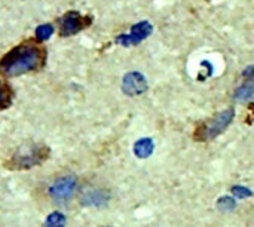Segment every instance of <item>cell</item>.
Here are the masks:
<instances>
[{"label": "cell", "instance_id": "3", "mask_svg": "<svg viewBox=\"0 0 254 227\" xmlns=\"http://www.w3.org/2000/svg\"><path fill=\"white\" fill-rule=\"evenodd\" d=\"M232 119H234V112L232 110L220 112L219 114H216V117L210 119L208 122H205L198 129L196 137L199 140H213L228 128V125L232 122Z\"/></svg>", "mask_w": 254, "mask_h": 227}, {"label": "cell", "instance_id": "10", "mask_svg": "<svg viewBox=\"0 0 254 227\" xmlns=\"http://www.w3.org/2000/svg\"><path fill=\"white\" fill-rule=\"evenodd\" d=\"M12 103V89L7 83L0 82V112L9 107Z\"/></svg>", "mask_w": 254, "mask_h": 227}, {"label": "cell", "instance_id": "8", "mask_svg": "<svg viewBox=\"0 0 254 227\" xmlns=\"http://www.w3.org/2000/svg\"><path fill=\"white\" fill-rule=\"evenodd\" d=\"M254 95V76H250L238 89H237V94H235V98L238 101H246V100H250Z\"/></svg>", "mask_w": 254, "mask_h": 227}, {"label": "cell", "instance_id": "12", "mask_svg": "<svg viewBox=\"0 0 254 227\" xmlns=\"http://www.w3.org/2000/svg\"><path fill=\"white\" fill-rule=\"evenodd\" d=\"M64 225H65L64 216L55 213V214H51V216L48 217L45 227H64Z\"/></svg>", "mask_w": 254, "mask_h": 227}, {"label": "cell", "instance_id": "1", "mask_svg": "<svg viewBox=\"0 0 254 227\" xmlns=\"http://www.w3.org/2000/svg\"><path fill=\"white\" fill-rule=\"evenodd\" d=\"M46 51L39 43H21L10 49L0 59V74L4 77H16L36 71L45 65Z\"/></svg>", "mask_w": 254, "mask_h": 227}, {"label": "cell", "instance_id": "6", "mask_svg": "<svg viewBox=\"0 0 254 227\" xmlns=\"http://www.w3.org/2000/svg\"><path fill=\"white\" fill-rule=\"evenodd\" d=\"M149 33H150V24L143 21V22L134 25L129 34L119 36L118 42L122 43V45H134V43H138L140 40H143L144 37H147Z\"/></svg>", "mask_w": 254, "mask_h": 227}, {"label": "cell", "instance_id": "2", "mask_svg": "<svg viewBox=\"0 0 254 227\" xmlns=\"http://www.w3.org/2000/svg\"><path fill=\"white\" fill-rule=\"evenodd\" d=\"M49 158V147L40 143H24L18 146L4 161L10 171H25L42 165Z\"/></svg>", "mask_w": 254, "mask_h": 227}, {"label": "cell", "instance_id": "7", "mask_svg": "<svg viewBox=\"0 0 254 227\" xmlns=\"http://www.w3.org/2000/svg\"><path fill=\"white\" fill-rule=\"evenodd\" d=\"M146 86L144 77L138 73H131L124 79V91L127 94H141Z\"/></svg>", "mask_w": 254, "mask_h": 227}, {"label": "cell", "instance_id": "4", "mask_svg": "<svg viewBox=\"0 0 254 227\" xmlns=\"http://www.w3.org/2000/svg\"><path fill=\"white\" fill-rule=\"evenodd\" d=\"M77 189V180L74 175H63L57 178L51 186H49V196L54 202L64 204L68 202Z\"/></svg>", "mask_w": 254, "mask_h": 227}, {"label": "cell", "instance_id": "5", "mask_svg": "<svg viewBox=\"0 0 254 227\" xmlns=\"http://www.w3.org/2000/svg\"><path fill=\"white\" fill-rule=\"evenodd\" d=\"M58 22H60V33L63 36H71L83 30L89 24V19L82 16L79 12L71 10V12H67L63 18H60Z\"/></svg>", "mask_w": 254, "mask_h": 227}, {"label": "cell", "instance_id": "9", "mask_svg": "<svg viewBox=\"0 0 254 227\" xmlns=\"http://www.w3.org/2000/svg\"><path fill=\"white\" fill-rule=\"evenodd\" d=\"M152 150H153V143H152V140H149V138H143V140H140V141L134 146V152H135V155L140 156V158L149 156V155L152 153Z\"/></svg>", "mask_w": 254, "mask_h": 227}, {"label": "cell", "instance_id": "11", "mask_svg": "<svg viewBox=\"0 0 254 227\" xmlns=\"http://www.w3.org/2000/svg\"><path fill=\"white\" fill-rule=\"evenodd\" d=\"M54 33V27L51 24H42L36 28V39L37 42H45L48 40Z\"/></svg>", "mask_w": 254, "mask_h": 227}]
</instances>
